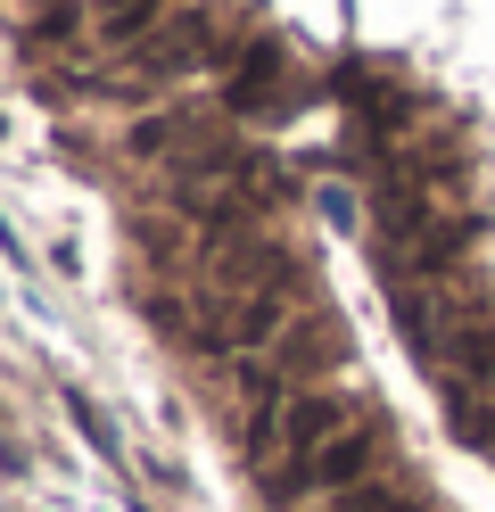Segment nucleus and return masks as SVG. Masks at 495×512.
<instances>
[]
</instances>
